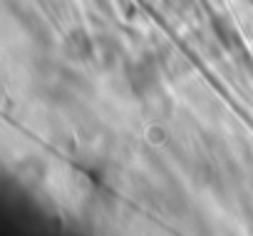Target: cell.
Returning <instances> with one entry per match:
<instances>
[{
    "label": "cell",
    "mask_w": 253,
    "mask_h": 236,
    "mask_svg": "<svg viewBox=\"0 0 253 236\" xmlns=\"http://www.w3.org/2000/svg\"><path fill=\"white\" fill-rule=\"evenodd\" d=\"M159 62L152 55H142L139 60H134L129 67H126V82H129L132 92L137 97H147L159 87Z\"/></svg>",
    "instance_id": "cell-1"
},
{
    "label": "cell",
    "mask_w": 253,
    "mask_h": 236,
    "mask_svg": "<svg viewBox=\"0 0 253 236\" xmlns=\"http://www.w3.org/2000/svg\"><path fill=\"white\" fill-rule=\"evenodd\" d=\"M65 55L75 62H89L97 52V45L92 43V38L84 33V30H72L67 38H65Z\"/></svg>",
    "instance_id": "cell-2"
},
{
    "label": "cell",
    "mask_w": 253,
    "mask_h": 236,
    "mask_svg": "<svg viewBox=\"0 0 253 236\" xmlns=\"http://www.w3.org/2000/svg\"><path fill=\"white\" fill-rule=\"evenodd\" d=\"M211 30H213V35H216V40L226 47V50H231V52H243V40H241V35H238V30L223 18V15H213L211 18Z\"/></svg>",
    "instance_id": "cell-3"
},
{
    "label": "cell",
    "mask_w": 253,
    "mask_h": 236,
    "mask_svg": "<svg viewBox=\"0 0 253 236\" xmlns=\"http://www.w3.org/2000/svg\"><path fill=\"white\" fill-rule=\"evenodd\" d=\"M97 52H99V57H102L104 65H112L114 60H119V45H117L114 38H99Z\"/></svg>",
    "instance_id": "cell-4"
},
{
    "label": "cell",
    "mask_w": 253,
    "mask_h": 236,
    "mask_svg": "<svg viewBox=\"0 0 253 236\" xmlns=\"http://www.w3.org/2000/svg\"><path fill=\"white\" fill-rule=\"evenodd\" d=\"M164 5L171 10V13H184L189 8V0H164Z\"/></svg>",
    "instance_id": "cell-5"
}]
</instances>
